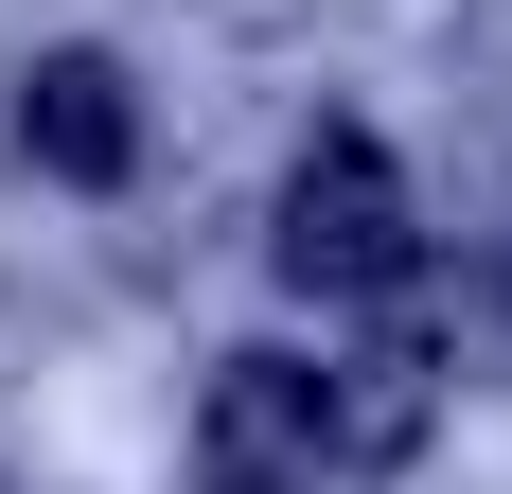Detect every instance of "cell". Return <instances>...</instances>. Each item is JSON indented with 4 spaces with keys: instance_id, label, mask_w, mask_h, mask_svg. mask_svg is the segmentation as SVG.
<instances>
[{
    "instance_id": "6da1fadb",
    "label": "cell",
    "mask_w": 512,
    "mask_h": 494,
    "mask_svg": "<svg viewBox=\"0 0 512 494\" xmlns=\"http://www.w3.org/2000/svg\"><path fill=\"white\" fill-rule=\"evenodd\" d=\"M195 494H371L336 353H230L195 406Z\"/></svg>"
},
{
    "instance_id": "7a4b0ae2",
    "label": "cell",
    "mask_w": 512,
    "mask_h": 494,
    "mask_svg": "<svg viewBox=\"0 0 512 494\" xmlns=\"http://www.w3.org/2000/svg\"><path fill=\"white\" fill-rule=\"evenodd\" d=\"M283 283L301 300H407L424 265V212H407V159L371 142V124H318L301 159H283Z\"/></svg>"
},
{
    "instance_id": "3957f363",
    "label": "cell",
    "mask_w": 512,
    "mask_h": 494,
    "mask_svg": "<svg viewBox=\"0 0 512 494\" xmlns=\"http://www.w3.org/2000/svg\"><path fill=\"white\" fill-rule=\"evenodd\" d=\"M18 142H36L71 195H106V177L142 159V106H124V71H106V53H36V71H18Z\"/></svg>"
}]
</instances>
